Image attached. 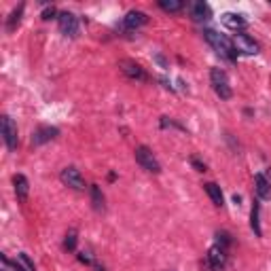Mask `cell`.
<instances>
[{"label": "cell", "instance_id": "1", "mask_svg": "<svg viewBox=\"0 0 271 271\" xmlns=\"http://www.w3.org/2000/svg\"><path fill=\"white\" fill-rule=\"evenodd\" d=\"M203 36H205V41H208V43H210L212 47H214L221 55L227 57L229 62H233V60H235L237 51H235V47H233V43H231L225 34H218L216 30H205V32H203Z\"/></svg>", "mask_w": 271, "mask_h": 271}, {"label": "cell", "instance_id": "2", "mask_svg": "<svg viewBox=\"0 0 271 271\" xmlns=\"http://www.w3.org/2000/svg\"><path fill=\"white\" fill-rule=\"evenodd\" d=\"M210 81H212V87H214V91L221 100H229L231 95H233V89H231V85H229V76H227L225 70L212 68L210 70Z\"/></svg>", "mask_w": 271, "mask_h": 271}, {"label": "cell", "instance_id": "3", "mask_svg": "<svg viewBox=\"0 0 271 271\" xmlns=\"http://www.w3.org/2000/svg\"><path fill=\"white\" fill-rule=\"evenodd\" d=\"M136 161L144 167L146 172L151 174H159L161 172V163L157 161V157L153 155V151L148 146H138L136 148Z\"/></svg>", "mask_w": 271, "mask_h": 271}, {"label": "cell", "instance_id": "4", "mask_svg": "<svg viewBox=\"0 0 271 271\" xmlns=\"http://www.w3.org/2000/svg\"><path fill=\"white\" fill-rule=\"evenodd\" d=\"M225 265H227V250L216 246H212L208 250V256H205V267L212 269V271H223Z\"/></svg>", "mask_w": 271, "mask_h": 271}, {"label": "cell", "instance_id": "5", "mask_svg": "<svg viewBox=\"0 0 271 271\" xmlns=\"http://www.w3.org/2000/svg\"><path fill=\"white\" fill-rule=\"evenodd\" d=\"M0 127H2V138H4L6 148H9V151H15L17 148V125L13 123V119L9 114H2Z\"/></svg>", "mask_w": 271, "mask_h": 271}, {"label": "cell", "instance_id": "6", "mask_svg": "<svg viewBox=\"0 0 271 271\" xmlns=\"http://www.w3.org/2000/svg\"><path fill=\"white\" fill-rule=\"evenodd\" d=\"M60 178H62L64 184L70 186V189H74V191H83V189H85V180H83L81 172L76 170V167H64L62 174H60Z\"/></svg>", "mask_w": 271, "mask_h": 271}, {"label": "cell", "instance_id": "7", "mask_svg": "<svg viewBox=\"0 0 271 271\" xmlns=\"http://www.w3.org/2000/svg\"><path fill=\"white\" fill-rule=\"evenodd\" d=\"M60 30H62V34H66L70 38H74V36H79V19H76V15H72V13H68V11H64L60 13Z\"/></svg>", "mask_w": 271, "mask_h": 271}, {"label": "cell", "instance_id": "8", "mask_svg": "<svg viewBox=\"0 0 271 271\" xmlns=\"http://www.w3.org/2000/svg\"><path fill=\"white\" fill-rule=\"evenodd\" d=\"M119 68H121V72H123L127 79H132V81H146L144 68H142L140 64L132 62V60H121L119 62Z\"/></svg>", "mask_w": 271, "mask_h": 271}, {"label": "cell", "instance_id": "9", "mask_svg": "<svg viewBox=\"0 0 271 271\" xmlns=\"http://www.w3.org/2000/svg\"><path fill=\"white\" fill-rule=\"evenodd\" d=\"M233 47L237 51H242V53H246V55H256V53H259V43H256L254 38H250L248 34H235Z\"/></svg>", "mask_w": 271, "mask_h": 271}, {"label": "cell", "instance_id": "10", "mask_svg": "<svg viewBox=\"0 0 271 271\" xmlns=\"http://www.w3.org/2000/svg\"><path fill=\"white\" fill-rule=\"evenodd\" d=\"M57 134H60V132H57V127H49V125L38 127V130L32 134V144H34V146H41V144H45V142H51Z\"/></svg>", "mask_w": 271, "mask_h": 271}, {"label": "cell", "instance_id": "11", "mask_svg": "<svg viewBox=\"0 0 271 271\" xmlns=\"http://www.w3.org/2000/svg\"><path fill=\"white\" fill-rule=\"evenodd\" d=\"M221 22L227 25L229 30H242V28H246V25H248L246 17L240 15V13H225V15L221 17Z\"/></svg>", "mask_w": 271, "mask_h": 271}, {"label": "cell", "instance_id": "12", "mask_svg": "<svg viewBox=\"0 0 271 271\" xmlns=\"http://www.w3.org/2000/svg\"><path fill=\"white\" fill-rule=\"evenodd\" d=\"M146 22H148L146 13H142V11H130L125 15V19H123V25H125V28H130V30H136V28H140V25H144Z\"/></svg>", "mask_w": 271, "mask_h": 271}, {"label": "cell", "instance_id": "13", "mask_svg": "<svg viewBox=\"0 0 271 271\" xmlns=\"http://www.w3.org/2000/svg\"><path fill=\"white\" fill-rule=\"evenodd\" d=\"M191 17L195 19V22H205V19L212 17V9L205 2H191Z\"/></svg>", "mask_w": 271, "mask_h": 271}, {"label": "cell", "instance_id": "14", "mask_svg": "<svg viewBox=\"0 0 271 271\" xmlns=\"http://www.w3.org/2000/svg\"><path fill=\"white\" fill-rule=\"evenodd\" d=\"M254 184H256V195L261 199H271V182L263 174H256L254 176Z\"/></svg>", "mask_w": 271, "mask_h": 271}, {"label": "cell", "instance_id": "15", "mask_svg": "<svg viewBox=\"0 0 271 271\" xmlns=\"http://www.w3.org/2000/svg\"><path fill=\"white\" fill-rule=\"evenodd\" d=\"M13 184H15V193H17V197L23 199L28 197V191H30V184H28V178L23 176V174H17L15 178H13Z\"/></svg>", "mask_w": 271, "mask_h": 271}, {"label": "cell", "instance_id": "16", "mask_svg": "<svg viewBox=\"0 0 271 271\" xmlns=\"http://www.w3.org/2000/svg\"><path fill=\"white\" fill-rule=\"evenodd\" d=\"M203 189H205V193L210 195L212 203L221 208V205H223V191H221V186L214 184V182H208V184H203Z\"/></svg>", "mask_w": 271, "mask_h": 271}, {"label": "cell", "instance_id": "17", "mask_svg": "<svg viewBox=\"0 0 271 271\" xmlns=\"http://www.w3.org/2000/svg\"><path fill=\"white\" fill-rule=\"evenodd\" d=\"M259 202H254L252 203V212H250V227H252V231H254V235L256 237H261V225H259Z\"/></svg>", "mask_w": 271, "mask_h": 271}, {"label": "cell", "instance_id": "18", "mask_svg": "<svg viewBox=\"0 0 271 271\" xmlns=\"http://www.w3.org/2000/svg\"><path fill=\"white\" fill-rule=\"evenodd\" d=\"M159 6L167 13H178L184 9V2L182 0H159Z\"/></svg>", "mask_w": 271, "mask_h": 271}, {"label": "cell", "instance_id": "19", "mask_svg": "<svg viewBox=\"0 0 271 271\" xmlns=\"http://www.w3.org/2000/svg\"><path fill=\"white\" fill-rule=\"evenodd\" d=\"M91 203H93V208L98 210V212L104 210V195H102V191H100L98 184L91 186Z\"/></svg>", "mask_w": 271, "mask_h": 271}, {"label": "cell", "instance_id": "20", "mask_svg": "<svg viewBox=\"0 0 271 271\" xmlns=\"http://www.w3.org/2000/svg\"><path fill=\"white\" fill-rule=\"evenodd\" d=\"M22 13H23V4H19L15 11L11 13V17H9V22H6V30L13 32L19 25V22H22Z\"/></svg>", "mask_w": 271, "mask_h": 271}, {"label": "cell", "instance_id": "21", "mask_svg": "<svg viewBox=\"0 0 271 271\" xmlns=\"http://www.w3.org/2000/svg\"><path fill=\"white\" fill-rule=\"evenodd\" d=\"M17 263L22 265V269L23 271H36V267H34V263H32V259L25 252H19L17 254Z\"/></svg>", "mask_w": 271, "mask_h": 271}, {"label": "cell", "instance_id": "22", "mask_svg": "<svg viewBox=\"0 0 271 271\" xmlns=\"http://www.w3.org/2000/svg\"><path fill=\"white\" fill-rule=\"evenodd\" d=\"M64 248L70 250V252H72V250L76 248V231H74V229H70L68 233H66V240H64Z\"/></svg>", "mask_w": 271, "mask_h": 271}, {"label": "cell", "instance_id": "23", "mask_svg": "<svg viewBox=\"0 0 271 271\" xmlns=\"http://www.w3.org/2000/svg\"><path fill=\"white\" fill-rule=\"evenodd\" d=\"M216 237H218V246L227 250V246L231 244V237H229V233H225V231H218V233H216Z\"/></svg>", "mask_w": 271, "mask_h": 271}, {"label": "cell", "instance_id": "24", "mask_svg": "<svg viewBox=\"0 0 271 271\" xmlns=\"http://www.w3.org/2000/svg\"><path fill=\"white\" fill-rule=\"evenodd\" d=\"M191 163H193V167H197V172H205V163H202L197 157H193Z\"/></svg>", "mask_w": 271, "mask_h": 271}, {"label": "cell", "instance_id": "25", "mask_svg": "<svg viewBox=\"0 0 271 271\" xmlns=\"http://www.w3.org/2000/svg\"><path fill=\"white\" fill-rule=\"evenodd\" d=\"M79 261L85 263V265H91V256H89L87 252H81V254H79Z\"/></svg>", "mask_w": 271, "mask_h": 271}, {"label": "cell", "instance_id": "26", "mask_svg": "<svg viewBox=\"0 0 271 271\" xmlns=\"http://www.w3.org/2000/svg\"><path fill=\"white\" fill-rule=\"evenodd\" d=\"M53 15H55V9H53V6H51V9H45V11H43V19H51Z\"/></svg>", "mask_w": 271, "mask_h": 271}, {"label": "cell", "instance_id": "27", "mask_svg": "<svg viewBox=\"0 0 271 271\" xmlns=\"http://www.w3.org/2000/svg\"><path fill=\"white\" fill-rule=\"evenodd\" d=\"M95 271H106V269H104V267H100V265H98V267H95Z\"/></svg>", "mask_w": 271, "mask_h": 271}, {"label": "cell", "instance_id": "28", "mask_svg": "<svg viewBox=\"0 0 271 271\" xmlns=\"http://www.w3.org/2000/svg\"><path fill=\"white\" fill-rule=\"evenodd\" d=\"M269 178H271V170H269Z\"/></svg>", "mask_w": 271, "mask_h": 271}]
</instances>
